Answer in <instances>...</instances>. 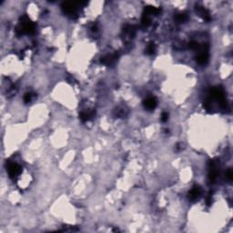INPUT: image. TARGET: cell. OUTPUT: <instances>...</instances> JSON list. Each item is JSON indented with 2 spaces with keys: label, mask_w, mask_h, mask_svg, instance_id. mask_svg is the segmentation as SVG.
Returning <instances> with one entry per match:
<instances>
[{
  "label": "cell",
  "mask_w": 233,
  "mask_h": 233,
  "mask_svg": "<svg viewBox=\"0 0 233 233\" xmlns=\"http://www.w3.org/2000/svg\"><path fill=\"white\" fill-rule=\"evenodd\" d=\"M17 34H32L35 31V24L27 16H24L20 18V25L17 28Z\"/></svg>",
  "instance_id": "6da1fadb"
},
{
  "label": "cell",
  "mask_w": 233,
  "mask_h": 233,
  "mask_svg": "<svg viewBox=\"0 0 233 233\" xmlns=\"http://www.w3.org/2000/svg\"><path fill=\"white\" fill-rule=\"evenodd\" d=\"M200 195H201V188L198 185H195L189 192V199L191 201H194L199 199Z\"/></svg>",
  "instance_id": "8992f818"
},
{
  "label": "cell",
  "mask_w": 233,
  "mask_h": 233,
  "mask_svg": "<svg viewBox=\"0 0 233 233\" xmlns=\"http://www.w3.org/2000/svg\"><path fill=\"white\" fill-rule=\"evenodd\" d=\"M94 116H95V112L94 111H88V112L87 111H84V112L80 113L79 118L81 119V121L86 122V121L90 120Z\"/></svg>",
  "instance_id": "9c48e42d"
},
{
  "label": "cell",
  "mask_w": 233,
  "mask_h": 233,
  "mask_svg": "<svg viewBox=\"0 0 233 233\" xmlns=\"http://www.w3.org/2000/svg\"><path fill=\"white\" fill-rule=\"evenodd\" d=\"M77 4L78 3H73V2H64L61 5L62 11L65 15L69 17L72 19L78 18V12H77Z\"/></svg>",
  "instance_id": "7a4b0ae2"
},
{
  "label": "cell",
  "mask_w": 233,
  "mask_h": 233,
  "mask_svg": "<svg viewBox=\"0 0 233 233\" xmlns=\"http://www.w3.org/2000/svg\"><path fill=\"white\" fill-rule=\"evenodd\" d=\"M210 171L209 173V180L210 181V183H214L215 180L218 178V170H217L216 166L215 167H210Z\"/></svg>",
  "instance_id": "8fae6325"
},
{
  "label": "cell",
  "mask_w": 233,
  "mask_h": 233,
  "mask_svg": "<svg viewBox=\"0 0 233 233\" xmlns=\"http://www.w3.org/2000/svg\"><path fill=\"white\" fill-rule=\"evenodd\" d=\"M91 29H92L93 32H96V31L98 30V28H97V26H93V27L91 28Z\"/></svg>",
  "instance_id": "d6986e66"
},
{
  "label": "cell",
  "mask_w": 233,
  "mask_h": 233,
  "mask_svg": "<svg viewBox=\"0 0 233 233\" xmlns=\"http://www.w3.org/2000/svg\"><path fill=\"white\" fill-rule=\"evenodd\" d=\"M167 119H168V114L167 112H163L162 115H161V120L163 122H166Z\"/></svg>",
  "instance_id": "ac0fdd59"
},
{
  "label": "cell",
  "mask_w": 233,
  "mask_h": 233,
  "mask_svg": "<svg viewBox=\"0 0 233 233\" xmlns=\"http://www.w3.org/2000/svg\"><path fill=\"white\" fill-rule=\"evenodd\" d=\"M158 105V101H157V99L154 98V97H150L148 99L143 101V106L144 108L149 110V111H152L155 109V108L157 107Z\"/></svg>",
  "instance_id": "277c9868"
},
{
  "label": "cell",
  "mask_w": 233,
  "mask_h": 233,
  "mask_svg": "<svg viewBox=\"0 0 233 233\" xmlns=\"http://www.w3.org/2000/svg\"><path fill=\"white\" fill-rule=\"evenodd\" d=\"M195 9H196V12L199 14V16L200 17H202L205 21H210L211 20V17H210L209 11L205 7L200 6H196Z\"/></svg>",
  "instance_id": "52a82bcc"
},
{
  "label": "cell",
  "mask_w": 233,
  "mask_h": 233,
  "mask_svg": "<svg viewBox=\"0 0 233 233\" xmlns=\"http://www.w3.org/2000/svg\"><path fill=\"white\" fill-rule=\"evenodd\" d=\"M155 51H156V46H155V44L154 43H150L149 45H148V47H147V49H146V53L148 54V55H153L154 53H155Z\"/></svg>",
  "instance_id": "4fadbf2b"
},
{
  "label": "cell",
  "mask_w": 233,
  "mask_h": 233,
  "mask_svg": "<svg viewBox=\"0 0 233 233\" xmlns=\"http://www.w3.org/2000/svg\"><path fill=\"white\" fill-rule=\"evenodd\" d=\"M141 23L144 27H148L150 25V18L147 15H143V17L141 18Z\"/></svg>",
  "instance_id": "5bb4252c"
},
{
  "label": "cell",
  "mask_w": 233,
  "mask_h": 233,
  "mask_svg": "<svg viewBox=\"0 0 233 233\" xmlns=\"http://www.w3.org/2000/svg\"><path fill=\"white\" fill-rule=\"evenodd\" d=\"M189 47L190 49H197L200 48V44H199L198 42H196V41H191V42L189 44Z\"/></svg>",
  "instance_id": "9a60e30c"
},
{
  "label": "cell",
  "mask_w": 233,
  "mask_h": 233,
  "mask_svg": "<svg viewBox=\"0 0 233 233\" xmlns=\"http://www.w3.org/2000/svg\"><path fill=\"white\" fill-rule=\"evenodd\" d=\"M32 94L31 93H27L25 96H24V101H25V103H29L31 100H32Z\"/></svg>",
  "instance_id": "2e32d148"
},
{
  "label": "cell",
  "mask_w": 233,
  "mask_h": 233,
  "mask_svg": "<svg viewBox=\"0 0 233 233\" xmlns=\"http://www.w3.org/2000/svg\"><path fill=\"white\" fill-rule=\"evenodd\" d=\"M175 19L179 23H184L188 20V16L185 13H180V14H177V16L175 17Z\"/></svg>",
  "instance_id": "7c38bea8"
},
{
  "label": "cell",
  "mask_w": 233,
  "mask_h": 233,
  "mask_svg": "<svg viewBox=\"0 0 233 233\" xmlns=\"http://www.w3.org/2000/svg\"><path fill=\"white\" fill-rule=\"evenodd\" d=\"M6 170L10 179H16L22 172V167L16 162H8L6 166Z\"/></svg>",
  "instance_id": "3957f363"
},
{
  "label": "cell",
  "mask_w": 233,
  "mask_h": 233,
  "mask_svg": "<svg viewBox=\"0 0 233 233\" xmlns=\"http://www.w3.org/2000/svg\"><path fill=\"white\" fill-rule=\"evenodd\" d=\"M226 176H227V178L230 180H231L233 179V171L231 168H230V169H228L227 170V172H226Z\"/></svg>",
  "instance_id": "e0dca14e"
},
{
  "label": "cell",
  "mask_w": 233,
  "mask_h": 233,
  "mask_svg": "<svg viewBox=\"0 0 233 233\" xmlns=\"http://www.w3.org/2000/svg\"><path fill=\"white\" fill-rule=\"evenodd\" d=\"M117 58H118V54L114 53V54L107 55V56L101 57V62L106 66H110V65H112V64H114L116 62Z\"/></svg>",
  "instance_id": "5b68a950"
},
{
  "label": "cell",
  "mask_w": 233,
  "mask_h": 233,
  "mask_svg": "<svg viewBox=\"0 0 233 233\" xmlns=\"http://www.w3.org/2000/svg\"><path fill=\"white\" fill-rule=\"evenodd\" d=\"M196 60L200 65H205L209 61V53L208 52H201L197 57Z\"/></svg>",
  "instance_id": "ba28073f"
},
{
  "label": "cell",
  "mask_w": 233,
  "mask_h": 233,
  "mask_svg": "<svg viewBox=\"0 0 233 233\" xmlns=\"http://www.w3.org/2000/svg\"><path fill=\"white\" fill-rule=\"evenodd\" d=\"M160 12V9L158 7H154V6H147L144 10V15L150 16V15H159Z\"/></svg>",
  "instance_id": "30bf717a"
}]
</instances>
